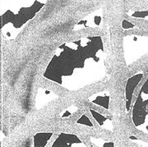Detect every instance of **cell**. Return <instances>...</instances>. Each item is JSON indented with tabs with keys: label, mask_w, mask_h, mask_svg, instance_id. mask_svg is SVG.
Listing matches in <instances>:
<instances>
[{
	"label": "cell",
	"mask_w": 148,
	"mask_h": 147,
	"mask_svg": "<svg viewBox=\"0 0 148 147\" xmlns=\"http://www.w3.org/2000/svg\"><path fill=\"white\" fill-rule=\"evenodd\" d=\"M89 111H90V113L92 116V118L95 119L99 126H101L103 129H106L108 131H114L113 122L109 117H106L103 113H101L93 109H89Z\"/></svg>",
	"instance_id": "obj_8"
},
{
	"label": "cell",
	"mask_w": 148,
	"mask_h": 147,
	"mask_svg": "<svg viewBox=\"0 0 148 147\" xmlns=\"http://www.w3.org/2000/svg\"><path fill=\"white\" fill-rule=\"evenodd\" d=\"M48 0H1L2 23L15 28H23L47 3Z\"/></svg>",
	"instance_id": "obj_2"
},
{
	"label": "cell",
	"mask_w": 148,
	"mask_h": 147,
	"mask_svg": "<svg viewBox=\"0 0 148 147\" xmlns=\"http://www.w3.org/2000/svg\"><path fill=\"white\" fill-rule=\"evenodd\" d=\"M90 142L95 146H114V144L113 142L106 141L105 139L101 138H90Z\"/></svg>",
	"instance_id": "obj_11"
},
{
	"label": "cell",
	"mask_w": 148,
	"mask_h": 147,
	"mask_svg": "<svg viewBox=\"0 0 148 147\" xmlns=\"http://www.w3.org/2000/svg\"><path fill=\"white\" fill-rule=\"evenodd\" d=\"M137 26H135L134 24L131 23L130 21H128L126 19H123L122 21V28L123 30H130V29H133V28H136Z\"/></svg>",
	"instance_id": "obj_13"
},
{
	"label": "cell",
	"mask_w": 148,
	"mask_h": 147,
	"mask_svg": "<svg viewBox=\"0 0 148 147\" xmlns=\"http://www.w3.org/2000/svg\"><path fill=\"white\" fill-rule=\"evenodd\" d=\"M126 15L130 17H133V18L148 21V11L128 10L126 12Z\"/></svg>",
	"instance_id": "obj_10"
},
{
	"label": "cell",
	"mask_w": 148,
	"mask_h": 147,
	"mask_svg": "<svg viewBox=\"0 0 148 147\" xmlns=\"http://www.w3.org/2000/svg\"><path fill=\"white\" fill-rule=\"evenodd\" d=\"M106 74L103 38L85 36L59 44L42 77L69 91H75L103 80Z\"/></svg>",
	"instance_id": "obj_1"
},
{
	"label": "cell",
	"mask_w": 148,
	"mask_h": 147,
	"mask_svg": "<svg viewBox=\"0 0 148 147\" xmlns=\"http://www.w3.org/2000/svg\"><path fill=\"white\" fill-rule=\"evenodd\" d=\"M104 22V8H100L99 9L89 13L81 20L77 21L73 27L72 31H78L84 29L91 28H101Z\"/></svg>",
	"instance_id": "obj_4"
},
{
	"label": "cell",
	"mask_w": 148,
	"mask_h": 147,
	"mask_svg": "<svg viewBox=\"0 0 148 147\" xmlns=\"http://www.w3.org/2000/svg\"><path fill=\"white\" fill-rule=\"evenodd\" d=\"M52 147L67 146V147H86L87 146L79 137L73 134L62 132L58 134L56 140L51 145Z\"/></svg>",
	"instance_id": "obj_6"
},
{
	"label": "cell",
	"mask_w": 148,
	"mask_h": 147,
	"mask_svg": "<svg viewBox=\"0 0 148 147\" xmlns=\"http://www.w3.org/2000/svg\"><path fill=\"white\" fill-rule=\"evenodd\" d=\"M53 135V131L37 132L33 137V146H46L48 145V142L50 141Z\"/></svg>",
	"instance_id": "obj_9"
},
{
	"label": "cell",
	"mask_w": 148,
	"mask_h": 147,
	"mask_svg": "<svg viewBox=\"0 0 148 147\" xmlns=\"http://www.w3.org/2000/svg\"><path fill=\"white\" fill-rule=\"evenodd\" d=\"M77 124H79V125H82V126H90V127H93L94 125L92 123V122L90 121V118L87 117L86 113H84L77 120H76L75 122Z\"/></svg>",
	"instance_id": "obj_12"
},
{
	"label": "cell",
	"mask_w": 148,
	"mask_h": 147,
	"mask_svg": "<svg viewBox=\"0 0 148 147\" xmlns=\"http://www.w3.org/2000/svg\"><path fill=\"white\" fill-rule=\"evenodd\" d=\"M143 77H144V72H139L135 75H133L130 78L127 79L125 86V110L127 113L130 110L134 90L136 89L138 85L141 82V81L143 79Z\"/></svg>",
	"instance_id": "obj_5"
},
{
	"label": "cell",
	"mask_w": 148,
	"mask_h": 147,
	"mask_svg": "<svg viewBox=\"0 0 148 147\" xmlns=\"http://www.w3.org/2000/svg\"><path fill=\"white\" fill-rule=\"evenodd\" d=\"M124 61L127 66L148 53V36L128 35L123 39Z\"/></svg>",
	"instance_id": "obj_3"
},
{
	"label": "cell",
	"mask_w": 148,
	"mask_h": 147,
	"mask_svg": "<svg viewBox=\"0 0 148 147\" xmlns=\"http://www.w3.org/2000/svg\"><path fill=\"white\" fill-rule=\"evenodd\" d=\"M88 101L96 106L102 107L107 111L110 109V94L107 90L92 94L88 97Z\"/></svg>",
	"instance_id": "obj_7"
}]
</instances>
